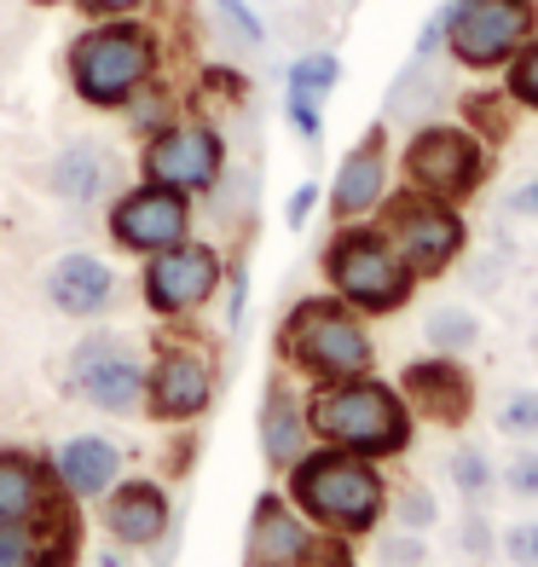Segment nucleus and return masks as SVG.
I'll return each instance as SVG.
<instances>
[{"label": "nucleus", "instance_id": "obj_23", "mask_svg": "<svg viewBox=\"0 0 538 567\" xmlns=\"http://www.w3.org/2000/svg\"><path fill=\"white\" fill-rule=\"evenodd\" d=\"M53 509V493H46V475L35 470L30 457L0 452V522H41Z\"/></svg>", "mask_w": 538, "mask_h": 567}, {"label": "nucleus", "instance_id": "obj_19", "mask_svg": "<svg viewBox=\"0 0 538 567\" xmlns=\"http://www.w3.org/2000/svg\"><path fill=\"white\" fill-rule=\"evenodd\" d=\"M53 475L82 498L111 493V481L122 475V446H111L105 434H75V441H64L53 452Z\"/></svg>", "mask_w": 538, "mask_h": 567}, {"label": "nucleus", "instance_id": "obj_33", "mask_svg": "<svg viewBox=\"0 0 538 567\" xmlns=\"http://www.w3.org/2000/svg\"><path fill=\"white\" fill-rule=\"evenodd\" d=\"M394 515H400V527L405 533H423V527H434V498H428V486H405V493L394 498Z\"/></svg>", "mask_w": 538, "mask_h": 567}, {"label": "nucleus", "instance_id": "obj_12", "mask_svg": "<svg viewBox=\"0 0 538 567\" xmlns=\"http://www.w3.org/2000/svg\"><path fill=\"white\" fill-rule=\"evenodd\" d=\"M192 231V197L174 192V186H134L116 209H111V238L134 255H157V249H174L186 244Z\"/></svg>", "mask_w": 538, "mask_h": 567}, {"label": "nucleus", "instance_id": "obj_18", "mask_svg": "<svg viewBox=\"0 0 538 567\" xmlns=\"http://www.w3.org/2000/svg\"><path fill=\"white\" fill-rule=\"evenodd\" d=\"M105 527L122 538L127 550H151L168 533V493L157 481H127L105 504Z\"/></svg>", "mask_w": 538, "mask_h": 567}, {"label": "nucleus", "instance_id": "obj_17", "mask_svg": "<svg viewBox=\"0 0 538 567\" xmlns=\"http://www.w3.org/2000/svg\"><path fill=\"white\" fill-rule=\"evenodd\" d=\"M307 550H313V533L301 527V515L278 493H267L249 522V567H301Z\"/></svg>", "mask_w": 538, "mask_h": 567}, {"label": "nucleus", "instance_id": "obj_15", "mask_svg": "<svg viewBox=\"0 0 538 567\" xmlns=\"http://www.w3.org/2000/svg\"><path fill=\"white\" fill-rule=\"evenodd\" d=\"M382 197H389V134L371 127V134L342 157L337 186H330V209H337V220H359V215H371Z\"/></svg>", "mask_w": 538, "mask_h": 567}, {"label": "nucleus", "instance_id": "obj_37", "mask_svg": "<svg viewBox=\"0 0 538 567\" xmlns=\"http://www.w3.org/2000/svg\"><path fill=\"white\" fill-rule=\"evenodd\" d=\"M504 556L516 561V567H538V522H521V527H509L504 538Z\"/></svg>", "mask_w": 538, "mask_h": 567}, {"label": "nucleus", "instance_id": "obj_32", "mask_svg": "<svg viewBox=\"0 0 538 567\" xmlns=\"http://www.w3.org/2000/svg\"><path fill=\"white\" fill-rule=\"evenodd\" d=\"M498 429L504 434H538V389H521L498 405Z\"/></svg>", "mask_w": 538, "mask_h": 567}, {"label": "nucleus", "instance_id": "obj_28", "mask_svg": "<svg viewBox=\"0 0 538 567\" xmlns=\"http://www.w3.org/2000/svg\"><path fill=\"white\" fill-rule=\"evenodd\" d=\"M446 470H452V486H457L469 504H486V493L498 486V470H493V457H486L480 446H457Z\"/></svg>", "mask_w": 538, "mask_h": 567}, {"label": "nucleus", "instance_id": "obj_7", "mask_svg": "<svg viewBox=\"0 0 538 567\" xmlns=\"http://www.w3.org/2000/svg\"><path fill=\"white\" fill-rule=\"evenodd\" d=\"M376 209H382V238L400 249V261L412 267L417 278H441L469 244L464 220H457V203H441L428 192L405 186L400 197L376 203Z\"/></svg>", "mask_w": 538, "mask_h": 567}, {"label": "nucleus", "instance_id": "obj_1", "mask_svg": "<svg viewBox=\"0 0 538 567\" xmlns=\"http://www.w3.org/2000/svg\"><path fill=\"white\" fill-rule=\"evenodd\" d=\"M163 70V35L134 18H99L70 47V87L93 111H122Z\"/></svg>", "mask_w": 538, "mask_h": 567}, {"label": "nucleus", "instance_id": "obj_31", "mask_svg": "<svg viewBox=\"0 0 538 567\" xmlns=\"http://www.w3.org/2000/svg\"><path fill=\"white\" fill-rule=\"evenodd\" d=\"M215 18L232 30L238 47H267V23L249 12V0H215Z\"/></svg>", "mask_w": 538, "mask_h": 567}, {"label": "nucleus", "instance_id": "obj_41", "mask_svg": "<svg viewBox=\"0 0 538 567\" xmlns=\"http://www.w3.org/2000/svg\"><path fill=\"white\" fill-rule=\"evenodd\" d=\"M301 567H353V556H348V545H337V538H324V545L307 550V561H301Z\"/></svg>", "mask_w": 538, "mask_h": 567}, {"label": "nucleus", "instance_id": "obj_22", "mask_svg": "<svg viewBox=\"0 0 538 567\" xmlns=\"http://www.w3.org/2000/svg\"><path fill=\"white\" fill-rule=\"evenodd\" d=\"M301 441H307V411H301V400L290 394V382L278 377L272 389H267V411H261V446H267V463L290 470V463L301 457Z\"/></svg>", "mask_w": 538, "mask_h": 567}, {"label": "nucleus", "instance_id": "obj_14", "mask_svg": "<svg viewBox=\"0 0 538 567\" xmlns=\"http://www.w3.org/2000/svg\"><path fill=\"white\" fill-rule=\"evenodd\" d=\"M400 389L405 400H412L428 423H469V411H475V377L457 365V353H441V359H417V365H405L400 377Z\"/></svg>", "mask_w": 538, "mask_h": 567}, {"label": "nucleus", "instance_id": "obj_30", "mask_svg": "<svg viewBox=\"0 0 538 567\" xmlns=\"http://www.w3.org/2000/svg\"><path fill=\"white\" fill-rule=\"evenodd\" d=\"M504 93L516 99V105L538 111V30L527 35V47H521V53L509 59V82H504Z\"/></svg>", "mask_w": 538, "mask_h": 567}, {"label": "nucleus", "instance_id": "obj_16", "mask_svg": "<svg viewBox=\"0 0 538 567\" xmlns=\"http://www.w3.org/2000/svg\"><path fill=\"white\" fill-rule=\"evenodd\" d=\"M46 301L70 319H93L116 301V267H105L87 249H70L46 267Z\"/></svg>", "mask_w": 538, "mask_h": 567}, {"label": "nucleus", "instance_id": "obj_27", "mask_svg": "<svg viewBox=\"0 0 538 567\" xmlns=\"http://www.w3.org/2000/svg\"><path fill=\"white\" fill-rule=\"evenodd\" d=\"M337 82H342V59L324 53V47H319V53H301L290 64V93H301V99H319V105H324Z\"/></svg>", "mask_w": 538, "mask_h": 567}, {"label": "nucleus", "instance_id": "obj_40", "mask_svg": "<svg viewBox=\"0 0 538 567\" xmlns=\"http://www.w3.org/2000/svg\"><path fill=\"white\" fill-rule=\"evenodd\" d=\"M504 209H509V215H527V220H538V174H532V179H521V186L504 197Z\"/></svg>", "mask_w": 538, "mask_h": 567}, {"label": "nucleus", "instance_id": "obj_13", "mask_svg": "<svg viewBox=\"0 0 538 567\" xmlns=\"http://www.w3.org/2000/svg\"><path fill=\"white\" fill-rule=\"evenodd\" d=\"M215 394V365L197 342H168L157 353V371L145 377V405L157 411L163 423H186L197 417Z\"/></svg>", "mask_w": 538, "mask_h": 567}, {"label": "nucleus", "instance_id": "obj_4", "mask_svg": "<svg viewBox=\"0 0 538 567\" xmlns=\"http://www.w3.org/2000/svg\"><path fill=\"white\" fill-rule=\"evenodd\" d=\"M324 278L337 284V296L359 313H394L412 301L417 272L400 261V249L371 226H342L324 249Z\"/></svg>", "mask_w": 538, "mask_h": 567}, {"label": "nucleus", "instance_id": "obj_11", "mask_svg": "<svg viewBox=\"0 0 538 567\" xmlns=\"http://www.w3.org/2000/svg\"><path fill=\"white\" fill-rule=\"evenodd\" d=\"M220 255L209 244H174V249H157L151 255V267H145V301H151V313H163V319H186L192 307H203L215 290H220Z\"/></svg>", "mask_w": 538, "mask_h": 567}, {"label": "nucleus", "instance_id": "obj_6", "mask_svg": "<svg viewBox=\"0 0 538 567\" xmlns=\"http://www.w3.org/2000/svg\"><path fill=\"white\" fill-rule=\"evenodd\" d=\"M446 53L464 70H504L538 30V0H452Z\"/></svg>", "mask_w": 538, "mask_h": 567}, {"label": "nucleus", "instance_id": "obj_26", "mask_svg": "<svg viewBox=\"0 0 538 567\" xmlns=\"http://www.w3.org/2000/svg\"><path fill=\"white\" fill-rule=\"evenodd\" d=\"M423 337L434 353H469L480 342V319L469 313V307H434V313L423 319Z\"/></svg>", "mask_w": 538, "mask_h": 567}, {"label": "nucleus", "instance_id": "obj_2", "mask_svg": "<svg viewBox=\"0 0 538 567\" xmlns=\"http://www.w3.org/2000/svg\"><path fill=\"white\" fill-rule=\"evenodd\" d=\"M307 429L319 441L359 452V457H394L412 446V411L400 405L394 389L365 377H337L307 400Z\"/></svg>", "mask_w": 538, "mask_h": 567}, {"label": "nucleus", "instance_id": "obj_3", "mask_svg": "<svg viewBox=\"0 0 538 567\" xmlns=\"http://www.w3.org/2000/svg\"><path fill=\"white\" fill-rule=\"evenodd\" d=\"M290 493L296 504L313 515V522L337 527V533H365L376 527L382 504H389V486L371 470V457L359 452H313L290 463Z\"/></svg>", "mask_w": 538, "mask_h": 567}, {"label": "nucleus", "instance_id": "obj_42", "mask_svg": "<svg viewBox=\"0 0 538 567\" xmlns=\"http://www.w3.org/2000/svg\"><path fill=\"white\" fill-rule=\"evenodd\" d=\"M313 203H319V186H296V197H290V209H284V215H290V226H301L307 215H313Z\"/></svg>", "mask_w": 538, "mask_h": 567}, {"label": "nucleus", "instance_id": "obj_34", "mask_svg": "<svg viewBox=\"0 0 538 567\" xmlns=\"http://www.w3.org/2000/svg\"><path fill=\"white\" fill-rule=\"evenodd\" d=\"M457 545H464V556H469V561H486V556H493L498 533H493V522L480 515V504L464 515V527H457Z\"/></svg>", "mask_w": 538, "mask_h": 567}, {"label": "nucleus", "instance_id": "obj_10", "mask_svg": "<svg viewBox=\"0 0 538 567\" xmlns=\"http://www.w3.org/2000/svg\"><path fill=\"white\" fill-rule=\"evenodd\" d=\"M70 382L87 394V405L127 417L145 400V359L127 337H87L70 353Z\"/></svg>", "mask_w": 538, "mask_h": 567}, {"label": "nucleus", "instance_id": "obj_29", "mask_svg": "<svg viewBox=\"0 0 538 567\" xmlns=\"http://www.w3.org/2000/svg\"><path fill=\"white\" fill-rule=\"evenodd\" d=\"M122 116H127V127H134V134H163V127L174 122V99H168V87H157V82H151V87H139L134 99H127V105H122Z\"/></svg>", "mask_w": 538, "mask_h": 567}, {"label": "nucleus", "instance_id": "obj_20", "mask_svg": "<svg viewBox=\"0 0 538 567\" xmlns=\"http://www.w3.org/2000/svg\"><path fill=\"white\" fill-rule=\"evenodd\" d=\"M46 186H53V197L75 203V209H87V203L105 197L111 186V157H105V145H93V140H75L64 145L53 168H46Z\"/></svg>", "mask_w": 538, "mask_h": 567}, {"label": "nucleus", "instance_id": "obj_39", "mask_svg": "<svg viewBox=\"0 0 538 567\" xmlns=\"http://www.w3.org/2000/svg\"><path fill=\"white\" fill-rule=\"evenodd\" d=\"M75 12H87V18H134L145 0H70Z\"/></svg>", "mask_w": 538, "mask_h": 567}, {"label": "nucleus", "instance_id": "obj_5", "mask_svg": "<svg viewBox=\"0 0 538 567\" xmlns=\"http://www.w3.org/2000/svg\"><path fill=\"white\" fill-rule=\"evenodd\" d=\"M278 348H284V359L296 371L319 377V382L371 371V337L353 319L348 301H301L284 324V337H278Z\"/></svg>", "mask_w": 538, "mask_h": 567}, {"label": "nucleus", "instance_id": "obj_36", "mask_svg": "<svg viewBox=\"0 0 538 567\" xmlns=\"http://www.w3.org/2000/svg\"><path fill=\"white\" fill-rule=\"evenodd\" d=\"M504 486L516 498H538V452H516L504 463Z\"/></svg>", "mask_w": 538, "mask_h": 567}, {"label": "nucleus", "instance_id": "obj_21", "mask_svg": "<svg viewBox=\"0 0 538 567\" xmlns=\"http://www.w3.org/2000/svg\"><path fill=\"white\" fill-rule=\"evenodd\" d=\"M446 99H452V82L434 70V59H412L400 70V82L389 87V122L423 127V122H434V111H441Z\"/></svg>", "mask_w": 538, "mask_h": 567}, {"label": "nucleus", "instance_id": "obj_35", "mask_svg": "<svg viewBox=\"0 0 538 567\" xmlns=\"http://www.w3.org/2000/svg\"><path fill=\"white\" fill-rule=\"evenodd\" d=\"M284 111H290V127H296L307 145H319V140H324V111H319V99L290 93V99H284Z\"/></svg>", "mask_w": 538, "mask_h": 567}, {"label": "nucleus", "instance_id": "obj_8", "mask_svg": "<svg viewBox=\"0 0 538 567\" xmlns=\"http://www.w3.org/2000/svg\"><path fill=\"white\" fill-rule=\"evenodd\" d=\"M405 186L441 203H469L486 186V145L464 122H423L405 140Z\"/></svg>", "mask_w": 538, "mask_h": 567}, {"label": "nucleus", "instance_id": "obj_9", "mask_svg": "<svg viewBox=\"0 0 538 567\" xmlns=\"http://www.w3.org/2000/svg\"><path fill=\"white\" fill-rule=\"evenodd\" d=\"M139 174L151 186H174V192H215L226 174V140L215 122H168L163 134H151L139 151Z\"/></svg>", "mask_w": 538, "mask_h": 567}, {"label": "nucleus", "instance_id": "obj_24", "mask_svg": "<svg viewBox=\"0 0 538 567\" xmlns=\"http://www.w3.org/2000/svg\"><path fill=\"white\" fill-rule=\"evenodd\" d=\"M75 561V538L59 533H35L30 522H0V567H70Z\"/></svg>", "mask_w": 538, "mask_h": 567}, {"label": "nucleus", "instance_id": "obj_25", "mask_svg": "<svg viewBox=\"0 0 538 567\" xmlns=\"http://www.w3.org/2000/svg\"><path fill=\"white\" fill-rule=\"evenodd\" d=\"M516 99H509L504 87H480V93H469L464 99V127L475 140H493V145H504L509 134H516Z\"/></svg>", "mask_w": 538, "mask_h": 567}, {"label": "nucleus", "instance_id": "obj_38", "mask_svg": "<svg viewBox=\"0 0 538 567\" xmlns=\"http://www.w3.org/2000/svg\"><path fill=\"white\" fill-rule=\"evenodd\" d=\"M382 567H423V538L417 533H400L382 545Z\"/></svg>", "mask_w": 538, "mask_h": 567}]
</instances>
